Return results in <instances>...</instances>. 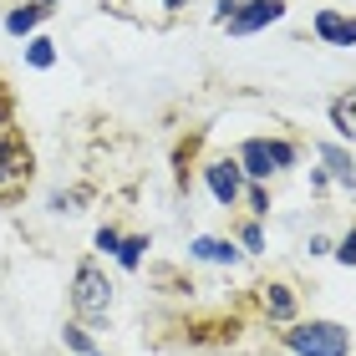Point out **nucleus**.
Instances as JSON below:
<instances>
[{
    "label": "nucleus",
    "instance_id": "f257e3e1",
    "mask_svg": "<svg viewBox=\"0 0 356 356\" xmlns=\"http://www.w3.org/2000/svg\"><path fill=\"white\" fill-rule=\"evenodd\" d=\"M72 311L82 321H92V326L112 316V280L97 260H82L72 270Z\"/></svg>",
    "mask_w": 356,
    "mask_h": 356
},
{
    "label": "nucleus",
    "instance_id": "f03ea898",
    "mask_svg": "<svg viewBox=\"0 0 356 356\" xmlns=\"http://www.w3.org/2000/svg\"><path fill=\"white\" fill-rule=\"evenodd\" d=\"M285 351L296 356H351V331L336 321H296L285 331Z\"/></svg>",
    "mask_w": 356,
    "mask_h": 356
},
{
    "label": "nucleus",
    "instance_id": "7ed1b4c3",
    "mask_svg": "<svg viewBox=\"0 0 356 356\" xmlns=\"http://www.w3.org/2000/svg\"><path fill=\"white\" fill-rule=\"evenodd\" d=\"M31 184V148L15 133H0V209L15 204Z\"/></svg>",
    "mask_w": 356,
    "mask_h": 356
},
{
    "label": "nucleus",
    "instance_id": "20e7f679",
    "mask_svg": "<svg viewBox=\"0 0 356 356\" xmlns=\"http://www.w3.org/2000/svg\"><path fill=\"white\" fill-rule=\"evenodd\" d=\"M239 173H250V178H270V173H280V168H290L296 163V148H290L285 138H250L245 148H239Z\"/></svg>",
    "mask_w": 356,
    "mask_h": 356
},
{
    "label": "nucleus",
    "instance_id": "39448f33",
    "mask_svg": "<svg viewBox=\"0 0 356 356\" xmlns=\"http://www.w3.org/2000/svg\"><path fill=\"white\" fill-rule=\"evenodd\" d=\"M285 15V0H239V10L229 15V36H250V31H265L270 21Z\"/></svg>",
    "mask_w": 356,
    "mask_h": 356
},
{
    "label": "nucleus",
    "instance_id": "423d86ee",
    "mask_svg": "<svg viewBox=\"0 0 356 356\" xmlns=\"http://www.w3.org/2000/svg\"><path fill=\"white\" fill-rule=\"evenodd\" d=\"M204 184H209V193H214L219 204H234L239 193H245V173H239L234 158H214V163L204 168Z\"/></svg>",
    "mask_w": 356,
    "mask_h": 356
},
{
    "label": "nucleus",
    "instance_id": "0eeeda50",
    "mask_svg": "<svg viewBox=\"0 0 356 356\" xmlns=\"http://www.w3.org/2000/svg\"><path fill=\"white\" fill-rule=\"evenodd\" d=\"M316 36L326 46H356V15L341 10H316Z\"/></svg>",
    "mask_w": 356,
    "mask_h": 356
},
{
    "label": "nucleus",
    "instance_id": "6e6552de",
    "mask_svg": "<svg viewBox=\"0 0 356 356\" xmlns=\"http://www.w3.org/2000/svg\"><path fill=\"white\" fill-rule=\"evenodd\" d=\"M260 305H265L270 321H296V290H290V285H265Z\"/></svg>",
    "mask_w": 356,
    "mask_h": 356
},
{
    "label": "nucleus",
    "instance_id": "1a4fd4ad",
    "mask_svg": "<svg viewBox=\"0 0 356 356\" xmlns=\"http://www.w3.org/2000/svg\"><path fill=\"white\" fill-rule=\"evenodd\" d=\"M188 254L193 260H209V265H234L239 260V250L229 245V239H193Z\"/></svg>",
    "mask_w": 356,
    "mask_h": 356
},
{
    "label": "nucleus",
    "instance_id": "9d476101",
    "mask_svg": "<svg viewBox=\"0 0 356 356\" xmlns=\"http://www.w3.org/2000/svg\"><path fill=\"white\" fill-rule=\"evenodd\" d=\"M46 15H51V10L36 6V0H31V6H15V10L6 15V31H10V36H31V31L46 21Z\"/></svg>",
    "mask_w": 356,
    "mask_h": 356
},
{
    "label": "nucleus",
    "instance_id": "9b49d317",
    "mask_svg": "<svg viewBox=\"0 0 356 356\" xmlns=\"http://www.w3.org/2000/svg\"><path fill=\"white\" fill-rule=\"evenodd\" d=\"M331 127H336L341 138H356V87L331 102Z\"/></svg>",
    "mask_w": 356,
    "mask_h": 356
},
{
    "label": "nucleus",
    "instance_id": "f8f14e48",
    "mask_svg": "<svg viewBox=\"0 0 356 356\" xmlns=\"http://www.w3.org/2000/svg\"><path fill=\"white\" fill-rule=\"evenodd\" d=\"M321 158H326V163H331V173H336V184H346V188H356V158H351V153H341V148H336V143H326V148H321Z\"/></svg>",
    "mask_w": 356,
    "mask_h": 356
},
{
    "label": "nucleus",
    "instance_id": "ddd939ff",
    "mask_svg": "<svg viewBox=\"0 0 356 356\" xmlns=\"http://www.w3.org/2000/svg\"><path fill=\"white\" fill-rule=\"evenodd\" d=\"M26 61H31L36 72H46V67L56 61V41H51V36H36V41L26 46Z\"/></svg>",
    "mask_w": 356,
    "mask_h": 356
},
{
    "label": "nucleus",
    "instance_id": "4468645a",
    "mask_svg": "<svg viewBox=\"0 0 356 356\" xmlns=\"http://www.w3.org/2000/svg\"><path fill=\"white\" fill-rule=\"evenodd\" d=\"M143 250H148V239H143V234L122 239V250H118V265H122V270H138V265H143Z\"/></svg>",
    "mask_w": 356,
    "mask_h": 356
},
{
    "label": "nucleus",
    "instance_id": "2eb2a0df",
    "mask_svg": "<svg viewBox=\"0 0 356 356\" xmlns=\"http://www.w3.org/2000/svg\"><path fill=\"white\" fill-rule=\"evenodd\" d=\"M61 341H67L76 356H97V346H92V336H87V326H67L61 331Z\"/></svg>",
    "mask_w": 356,
    "mask_h": 356
},
{
    "label": "nucleus",
    "instance_id": "dca6fc26",
    "mask_svg": "<svg viewBox=\"0 0 356 356\" xmlns=\"http://www.w3.org/2000/svg\"><path fill=\"white\" fill-rule=\"evenodd\" d=\"M97 250H102V254H118V250H122V234L112 229V224H102V229H97Z\"/></svg>",
    "mask_w": 356,
    "mask_h": 356
},
{
    "label": "nucleus",
    "instance_id": "f3484780",
    "mask_svg": "<svg viewBox=\"0 0 356 356\" xmlns=\"http://www.w3.org/2000/svg\"><path fill=\"white\" fill-rule=\"evenodd\" d=\"M76 204H82V193H67V188H61V193H51V209H56V214H76Z\"/></svg>",
    "mask_w": 356,
    "mask_h": 356
},
{
    "label": "nucleus",
    "instance_id": "a211bd4d",
    "mask_svg": "<svg viewBox=\"0 0 356 356\" xmlns=\"http://www.w3.org/2000/svg\"><path fill=\"white\" fill-rule=\"evenodd\" d=\"M336 260H341V265H356V229L341 239V245H336Z\"/></svg>",
    "mask_w": 356,
    "mask_h": 356
},
{
    "label": "nucleus",
    "instance_id": "6ab92c4d",
    "mask_svg": "<svg viewBox=\"0 0 356 356\" xmlns=\"http://www.w3.org/2000/svg\"><path fill=\"white\" fill-rule=\"evenodd\" d=\"M239 245H245V250H260V245H265L260 224H245V229H239Z\"/></svg>",
    "mask_w": 356,
    "mask_h": 356
},
{
    "label": "nucleus",
    "instance_id": "aec40b11",
    "mask_svg": "<svg viewBox=\"0 0 356 356\" xmlns=\"http://www.w3.org/2000/svg\"><path fill=\"white\" fill-rule=\"evenodd\" d=\"M10 112H15V102H10V92H6V82H0V127H10Z\"/></svg>",
    "mask_w": 356,
    "mask_h": 356
},
{
    "label": "nucleus",
    "instance_id": "412c9836",
    "mask_svg": "<svg viewBox=\"0 0 356 356\" xmlns=\"http://www.w3.org/2000/svg\"><path fill=\"white\" fill-rule=\"evenodd\" d=\"M163 6H168V10H184V0H163Z\"/></svg>",
    "mask_w": 356,
    "mask_h": 356
},
{
    "label": "nucleus",
    "instance_id": "4be33fe9",
    "mask_svg": "<svg viewBox=\"0 0 356 356\" xmlns=\"http://www.w3.org/2000/svg\"><path fill=\"white\" fill-rule=\"evenodd\" d=\"M36 6H46V10H51V6H56V0H36Z\"/></svg>",
    "mask_w": 356,
    "mask_h": 356
},
{
    "label": "nucleus",
    "instance_id": "5701e85b",
    "mask_svg": "<svg viewBox=\"0 0 356 356\" xmlns=\"http://www.w3.org/2000/svg\"><path fill=\"white\" fill-rule=\"evenodd\" d=\"M97 356H102V351H97Z\"/></svg>",
    "mask_w": 356,
    "mask_h": 356
}]
</instances>
